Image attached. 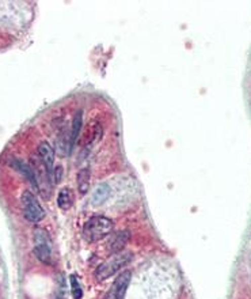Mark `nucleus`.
<instances>
[{
  "instance_id": "obj_1",
  "label": "nucleus",
  "mask_w": 251,
  "mask_h": 299,
  "mask_svg": "<svg viewBox=\"0 0 251 299\" xmlns=\"http://www.w3.org/2000/svg\"><path fill=\"white\" fill-rule=\"evenodd\" d=\"M113 227H114V223H113L111 219H109L107 216L97 215V216L90 218L85 223V226H83V238L90 244L98 242V241H101V239H103L105 237L110 234L113 231Z\"/></svg>"
},
{
  "instance_id": "obj_2",
  "label": "nucleus",
  "mask_w": 251,
  "mask_h": 299,
  "mask_svg": "<svg viewBox=\"0 0 251 299\" xmlns=\"http://www.w3.org/2000/svg\"><path fill=\"white\" fill-rule=\"evenodd\" d=\"M132 260V253H117L111 257L110 260H107L106 263H103L97 268L95 271V276L98 280H105V279L111 278L113 275L118 272L119 269L127 267Z\"/></svg>"
},
{
  "instance_id": "obj_3",
  "label": "nucleus",
  "mask_w": 251,
  "mask_h": 299,
  "mask_svg": "<svg viewBox=\"0 0 251 299\" xmlns=\"http://www.w3.org/2000/svg\"><path fill=\"white\" fill-rule=\"evenodd\" d=\"M22 211L25 218L31 223H39L45 218V211H44L43 205L39 204L34 193L30 191H25L22 193L21 197Z\"/></svg>"
},
{
  "instance_id": "obj_4",
  "label": "nucleus",
  "mask_w": 251,
  "mask_h": 299,
  "mask_svg": "<svg viewBox=\"0 0 251 299\" xmlns=\"http://www.w3.org/2000/svg\"><path fill=\"white\" fill-rule=\"evenodd\" d=\"M34 254L44 264L52 263V242L49 238V233L41 227L34 230Z\"/></svg>"
},
{
  "instance_id": "obj_5",
  "label": "nucleus",
  "mask_w": 251,
  "mask_h": 299,
  "mask_svg": "<svg viewBox=\"0 0 251 299\" xmlns=\"http://www.w3.org/2000/svg\"><path fill=\"white\" fill-rule=\"evenodd\" d=\"M30 166L33 169V173H34L38 191L43 193L45 199H48L47 193H51L49 192V186H51V174H49V171L47 170V167L43 163V161L39 159V157L38 158L33 157Z\"/></svg>"
},
{
  "instance_id": "obj_6",
  "label": "nucleus",
  "mask_w": 251,
  "mask_h": 299,
  "mask_svg": "<svg viewBox=\"0 0 251 299\" xmlns=\"http://www.w3.org/2000/svg\"><path fill=\"white\" fill-rule=\"evenodd\" d=\"M131 279H132L131 271H123L122 274H119L118 276H117V279L114 280V283L111 284V288L110 291H109V294H107L106 299L125 298V294H127V290H128Z\"/></svg>"
},
{
  "instance_id": "obj_7",
  "label": "nucleus",
  "mask_w": 251,
  "mask_h": 299,
  "mask_svg": "<svg viewBox=\"0 0 251 299\" xmlns=\"http://www.w3.org/2000/svg\"><path fill=\"white\" fill-rule=\"evenodd\" d=\"M37 151H38L39 159L43 161V163L47 167V170L52 175V173H53V165H55V148L48 141H41L38 144Z\"/></svg>"
},
{
  "instance_id": "obj_8",
  "label": "nucleus",
  "mask_w": 251,
  "mask_h": 299,
  "mask_svg": "<svg viewBox=\"0 0 251 299\" xmlns=\"http://www.w3.org/2000/svg\"><path fill=\"white\" fill-rule=\"evenodd\" d=\"M10 165H11V166H13L15 170L19 171L21 174L25 175L26 178L30 181V184L33 185V188L38 191V186H37V181H35L34 173H33V169H31V166H30V165H27V163H23L21 159H17V158L11 159V161H10Z\"/></svg>"
},
{
  "instance_id": "obj_9",
  "label": "nucleus",
  "mask_w": 251,
  "mask_h": 299,
  "mask_svg": "<svg viewBox=\"0 0 251 299\" xmlns=\"http://www.w3.org/2000/svg\"><path fill=\"white\" fill-rule=\"evenodd\" d=\"M129 238H131V233L127 230L123 231H119V233H117V234L111 238L110 244H109V246H110V253L111 254H117V253H121V250H122L125 246H127V244H128Z\"/></svg>"
},
{
  "instance_id": "obj_10",
  "label": "nucleus",
  "mask_w": 251,
  "mask_h": 299,
  "mask_svg": "<svg viewBox=\"0 0 251 299\" xmlns=\"http://www.w3.org/2000/svg\"><path fill=\"white\" fill-rule=\"evenodd\" d=\"M81 127H83V110L79 109L73 116L72 127H71V153H72L73 147L76 144L77 137L80 135Z\"/></svg>"
},
{
  "instance_id": "obj_11",
  "label": "nucleus",
  "mask_w": 251,
  "mask_h": 299,
  "mask_svg": "<svg viewBox=\"0 0 251 299\" xmlns=\"http://www.w3.org/2000/svg\"><path fill=\"white\" fill-rule=\"evenodd\" d=\"M110 192L111 191L109 184H106V182L99 184L93 192V196H91V203H93V205L103 204V203L109 199V196H110Z\"/></svg>"
},
{
  "instance_id": "obj_12",
  "label": "nucleus",
  "mask_w": 251,
  "mask_h": 299,
  "mask_svg": "<svg viewBox=\"0 0 251 299\" xmlns=\"http://www.w3.org/2000/svg\"><path fill=\"white\" fill-rule=\"evenodd\" d=\"M90 179H91V171H90L89 167L80 169L79 173H77L76 181H77V189H79V193H80L81 196L89 193Z\"/></svg>"
},
{
  "instance_id": "obj_13",
  "label": "nucleus",
  "mask_w": 251,
  "mask_h": 299,
  "mask_svg": "<svg viewBox=\"0 0 251 299\" xmlns=\"http://www.w3.org/2000/svg\"><path fill=\"white\" fill-rule=\"evenodd\" d=\"M73 204V195L72 191L69 188H63L59 192V196H57V205H59V208L64 209H69L72 207Z\"/></svg>"
},
{
  "instance_id": "obj_14",
  "label": "nucleus",
  "mask_w": 251,
  "mask_h": 299,
  "mask_svg": "<svg viewBox=\"0 0 251 299\" xmlns=\"http://www.w3.org/2000/svg\"><path fill=\"white\" fill-rule=\"evenodd\" d=\"M71 286H72L73 298L81 299V296H83V290H81L80 284H79V280H77L76 275H72V276H71Z\"/></svg>"
},
{
  "instance_id": "obj_15",
  "label": "nucleus",
  "mask_w": 251,
  "mask_h": 299,
  "mask_svg": "<svg viewBox=\"0 0 251 299\" xmlns=\"http://www.w3.org/2000/svg\"><path fill=\"white\" fill-rule=\"evenodd\" d=\"M63 174H64V169H63V166H57L56 169H53V173H52V175H53V178H55V182H59V181H61V178H63Z\"/></svg>"
}]
</instances>
